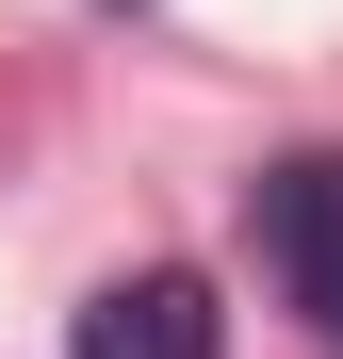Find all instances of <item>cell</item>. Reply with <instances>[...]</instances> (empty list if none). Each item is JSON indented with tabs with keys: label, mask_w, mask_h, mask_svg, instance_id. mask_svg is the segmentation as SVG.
Instances as JSON below:
<instances>
[{
	"label": "cell",
	"mask_w": 343,
	"mask_h": 359,
	"mask_svg": "<svg viewBox=\"0 0 343 359\" xmlns=\"http://www.w3.org/2000/svg\"><path fill=\"white\" fill-rule=\"evenodd\" d=\"M246 229H262V262L295 278V311L343 343V163H278L262 196H246Z\"/></svg>",
	"instance_id": "cell-1"
},
{
	"label": "cell",
	"mask_w": 343,
	"mask_h": 359,
	"mask_svg": "<svg viewBox=\"0 0 343 359\" xmlns=\"http://www.w3.org/2000/svg\"><path fill=\"white\" fill-rule=\"evenodd\" d=\"M229 327H213V294L196 278H114L98 311H82V359H213Z\"/></svg>",
	"instance_id": "cell-2"
}]
</instances>
